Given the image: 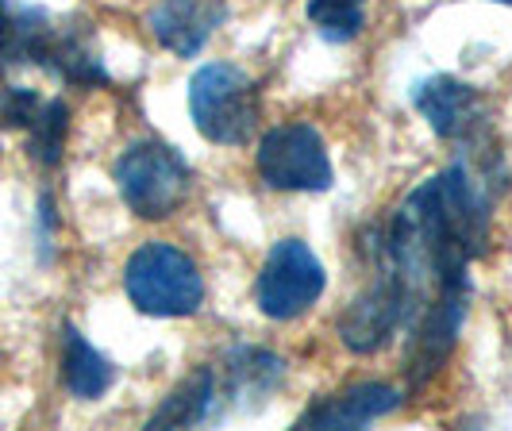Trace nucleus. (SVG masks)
<instances>
[{"mask_svg":"<svg viewBox=\"0 0 512 431\" xmlns=\"http://www.w3.org/2000/svg\"><path fill=\"white\" fill-rule=\"evenodd\" d=\"M124 289L143 316H193L205 305V278L197 262L174 243H143L124 266Z\"/></svg>","mask_w":512,"mask_h":431,"instance_id":"obj_1","label":"nucleus"},{"mask_svg":"<svg viewBox=\"0 0 512 431\" xmlns=\"http://www.w3.org/2000/svg\"><path fill=\"white\" fill-rule=\"evenodd\" d=\"M189 116L208 143L243 147L258 131V85L231 62H208L189 81Z\"/></svg>","mask_w":512,"mask_h":431,"instance_id":"obj_2","label":"nucleus"},{"mask_svg":"<svg viewBox=\"0 0 512 431\" xmlns=\"http://www.w3.org/2000/svg\"><path fill=\"white\" fill-rule=\"evenodd\" d=\"M116 185L139 220H166L189 193V166L174 147L143 139L131 143L116 162Z\"/></svg>","mask_w":512,"mask_h":431,"instance_id":"obj_3","label":"nucleus"},{"mask_svg":"<svg viewBox=\"0 0 512 431\" xmlns=\"http://www.w3.org/2000/svg\"><path fill=\"white\" fill-rule=\"evenodd\" d=\"M255 166L258 178L282 193H324L335 181L324 135L312 124L270 127L258 143Z\"/></svg>","mask_w":512,"mask_h":431,"instance_id":"obj_4","label":"nucleus"},{"mask_svg":"<svg viewBox=\"0 0 512 431\" xmlns=\"http://www.w3.org/2000/svg\"><path fill=\"white\" fill-rule=\"evenodd\" d=\"M324 266L301 239L274 243L255 281V301L270 320H297L324 293Z\"/></svg>","mask_w":512,"mask_h":431,"instance_id":"obj_5","label":"nucleus"},{"mask_svg":"<svg viewBox=\"0 0 512 431\" xmlns=\"http://www.w3.org/2000/svg\"><path fill=\"white\" fill-rule=\"evenodd\" d=\"M466 301H470V281H459V285H447L436 301H428L409 320V351H405L409 389L428 385L447 366L466 320Z\"/></svg>","mask_w":512,"mask_h":431,"instance_id":"obj_6","label":"nucleus"},{"mask_svg":"<svg viewBox=\"0 0 512 431\" xmlns=\"http://www.w3.org/2000/svg\"><path fill=\"white\" fill-rule=\"evenodd\" d=\"M405 324H409V297L389 270H378V281L343 308L339 339L355 355H378L393 339V331Z\"/></svg>","mask_w":512,"mask_h":431,"instance_id":"obj_7","label":"nucleus"},{"mask_svg":"<svg viewBox=\"0 0 512 431\" xmlns=\"http://www.w3.org/2000/svg\"><path fill=\"white\" fill-rule=\"evenodd\" d=\"M412 104L416 112L432 124L439 139H451V143H474L486 127V101L474 85H466L459 77H428L412 89Z\"/></svg>","mask_w":512,"mask_h":431,"instance_id":"obj_8","label":"nucleus"},{"mask_svg":"<svg viewBox=\"0 0 512 431\" xmlns=\"http://www.w3.org/2000/svg\"><path fill=\"white\" fill-rule=\"evenodd\" d=\"M224 16H228L224 0H158L147 24L166 51H174L178 58H197L212 39V31L224 24Z\"/></svg>","mask_w":512,"mask_h":431,"instance_id":"obj_9","label":"nucleus"},{"mask_svg":"<svg viewBox=\"0 0 512 431\" xmlns=\"http://www.w3.org/2000/svg\"><path fill=\"white\" fill-rule=\"evenodd\" d=\"M401 405V393L393 385H382V381H362V385H351L335 397H324L316 405L305 408V416L297 420V428L316 431H351V428H366L374 420L389 416L393 408Z\"/></svg>","mask_w":512,"mask_h":431,"instance_id":"obj_10","label":"nucleus"},{"mask_svg":"<svg viewBox=\"0 0 512 431\" xmlns=\"http://www.w3.org/2000/svg\"><path fill=\"white\" fill-rule=\"evenodd\" d=\"M39 66L62 81H70V85H81V89L108 81V70L101 66L97 47H93V31L85 24H51Z\"/></svg>","mask_w":512,"mask_h":431,"instance_id":"obj_11","label":"nucleus"},{"mask_svg":"<svg viewBox=\"0 0 512 431\" xmlns=\"http://www.w3.org/2000/svg\"><path fill=\"white\" fill-rule=\"evenodd\" d=\"M282 358L262 351V347H235L224 366L228 381V401L235 408H258L274 397V389L282 385Z\"/></svg>","mask_w":512,"mask_h":431,"instance_id":"obj_12","label":"nucleus"},{"mask_svg":"<svg viewBox=\"0 0 512 431\" xmlns=\"http://www.w3.org/2000/svg\"><path fill=\"white\" fill-rule=\"evenodd\" d=\"M62 381L77 401H97L116 381V366L74 324H66V331H62Z\"/></svg>","mask_w":512,"mask_h":431,"instance_id":"obj_13","label":"nucleus"},{"mask_svg":"<svg viewBox=\"0 0 512 431\" xmlns=\"http://www.w3.org/2000/svg\"><path fill=\"white\" fill-rule=\"evenodd\" d=\"M212 405H216V374L208 366H201V370H193L189 378L181 381L178 389H170V397L154 408L147 428H197L212 416Z\"/></svg>","mask_w":512,"mask_h":431,"instance_id":"obj_14","label":"nucleus"},{"mask_svg":"<svg viewBox=\"0 0 512 431\" xmlns=\"http://www.w3.org/2000/svg\"><path fill=\"white\" fill-rule=\"evenodd\" d=\"M27 151L39 166H58L66 151V135H70V108L62 101H43L39 116L27 127Z\"/></svg>","mask_w":512,"mask_h":431,"instance_id":"obj_15","label":"nucleus"},{"mask_svg":"<svg viewBox=\"0 0 512 431\" xmlns=\"http://www.w3.org/2000/svg\"><path fill=\"white\" fill-rule=\"evenodd\" d=\"M366 0H308V20L328 43H351L366 27Z\"/></svg>","mask_w":512,"mask_h":431,"instance_id":"obj_16","label":"nucleus"},{"mask_svg":"<svg viewBox=\"0 0 512 431\" xmlns=\"http://www.w3.org/2000/svg\"><path fill=\"white\" fill-rule=\"evenodd\" d=\"M39 108H43V97H39L35 89L8 85V89L0 93V127H8V131H27L31 120L39 116Z\"/></svg>","mask_w":512,"mask_h":431,"instance_id":"obj_17","label":"nucleus"},{"mask_svg":"<svg viewBox=\"0 0 512 431\" xmlns=\"http://www.w3.org/2000/svg\"><path fill=\"white\" fill-rule=\"evenodd\" d=\"M4 8H8V0H0V16H4Z\"/></svg>","mask_w":512,"mask_h":431,"instance_id":"obj_18","label":"nucleus"},{"mask_svg":"<svg viewBox=\"0 0 512 431\" xmlns=\"http://www.w3.org/2000/svg\"><path fill=\"white\" fill-rule=\"evenodd\" d=\"M493 4H512V0H493Z\"/></svg>","mask_w":512,"mask_h":431,"instance_id":"obj_19","label":"nucleus"}]
</instances>
